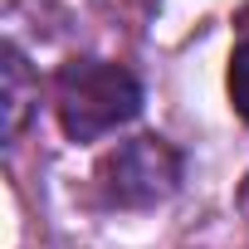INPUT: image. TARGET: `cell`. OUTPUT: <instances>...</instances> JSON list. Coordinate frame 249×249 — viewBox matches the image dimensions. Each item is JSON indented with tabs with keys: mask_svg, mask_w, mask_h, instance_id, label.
I'll use <instances>...</instances> for the list:
<instances>
[{
	"mask_svg": "<svg viewBox=\"0 0 249 249\" xmlns=\"http://www.w3.org/2000/svg\"><path fill=\"white\" fill-rule=\"evenodd\" d=\"M230 98H234V112L249 122V39L234 49L230 59Z\"/></svg>",
	"mask_w": 249,
	"mask_h": 249,
	"instance_id": "4",
	"label": "cell"
},
{
	"mask_svg": "<svg viewBox=\"0 0 249 249\" xmlns=\"http://www.w3.org/2000/svg\"><path fill=\"white\" fill-rule=\"evenodd\" d=\"M54 107H59V127L69 142H98L112 127L132 122L142 112V83L122 69V64H103V59H73L59 69L54 83Z\"/></svg>",
	"mask_w": 249,
	"mask_h": 249,
	"instance_id": "1",
	"label": "cell"
},
{
	"mask_svg": "<svg viewBox=\"0 0 249 249\" xmlns=\"http://www.w3.org/2000/svg\"><path fill=\"white\" fill-rule=\"evenodd\" d=\"M0 78H5V137H15L20 132V117H25V59H20L15 44H5Z\"/></svg>",
	"mask_w": 249,
	"mask_h": 249,
	"instance_id": "3",
	"label": "cell"
},
{
	"mask_svg": "<svg viewBox=\"0 0 249 249\" xmlns=\"http://www.w3.org/2000/svg\"><path fill=\"white\" fill-rule=\"evenodd\" d=\"M176 181H181V157L161 137H132L117 152H107L98 166L103 200L122 205V210H142V205L166 200L176 191Z\"/></svg>",
	"mask_w": 249,
	"mask_h": 249,
	"instance_id": "2",
	"label": "cell"
}]
</instances>
